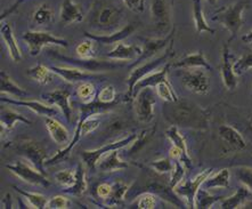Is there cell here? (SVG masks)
<instances>
[{"mask_svg": "<svg viewBox=\"0 0 252 209\" xmlns=\"http://www.w3.org/2000/svg\"><path fill=\"white\" fill-rule=\"evenodd\" d=\"M163 114L165 120L177 127L207 131L210 124V111L199 104L181 99L174 103L165 102Z\"/></svg>", "mask_w": 252, "mask_h": 209, "instance_id": "1", "label": "cell"}, {"mask_svg": "<svg viewBox=\"0 0 252 209\" xmlns=\"http://www.w3.org/2000/svg\"><path fill=\"white\" fill-rule=\"evenodd\" d=\"M117 104H104L99 102L98 100H94L91 103H84L80 105V116H79V121L75 128L73 138L71 139L69 145L65 149L60 151L59 153L55 154L53 158H50L46 161V166H54L56 164L61 163V161L69 157L72 149L75 146L82 136L89 134L98 128L100 124V117L99 113L107 111L114 107Z\"/></svg>", "mask_w": 252, "mask_h": 209, "instance_id": "2", "label": "cell"}, {"mask_svg": "<svg viewBox=\"0 0 252 209\" xmlns=\"http://www.w3.org/2000/svg\"><path fill=\"white\" fill-rule=\"evenodd\" d=\"M137 166L142 169L140 176L134 186L131 187V190H128V192H132V196H139V193L151 192L172 204L174 206L185 208V203H183L181 198L170 185V176L168 177V174L158 173L152 167H145L143 165Z\"/></svg>", "mask_w": 252, "mask_h": 209, "instance_id": "3", "label": "cell"}, {"mask_svg": "<svg viewBox=\"0 0 252 209\" xmlns=\"http://www.w3.org/2000/svg\"><path fill=\"white\" fill-rule=\"evenodd\" d=\"M125 19L124 9L111 0H96L88 14V23L99 32L120 30V24Z\"/></svg>", "mask_w": 252, "mask_h": 209, "instance_id": "4", "label": "cell"}, {"mask_svg": "<svg viewBox=\"0 0 252 209\" xmlns=\"http://www.w3.org/2000/svg\"><path fill=\"white\" fill-rule=\"evenodd\" d=\"M174 39H172L170 45L168 46V49L162 54L160 57H157L152 61H146V63H142L139 64L138 67H136L132 69V71L129 74V77L127 79V84H128V92L126 94L124 101L125 102H131L132 101V95H134V89L136 84L139 80H142L144 77L149 75L153 72H156L157 70H159V68L162 66V64H167L168 61L174 56Z\"/></svg>", "mask_w": 252, "mask_h": 209, "instance_id": "5", "label": "cell"}, {"mask_svg": "<svg viewBox=\"0 0 252 209\" xmlns=\"http://www.w3.org/2000/svg\"><path fill=\"white\" fill-rule=\"evenodd\" d=\"M248 6H249V1L235 2L227 7H222L212 16V21L222 24L229 31L230 37L228 39V42L236 37L240 29L242 28L244 22L243 12Z\"/></svg>", "mask_w": 252, "mask_h": 209, "instance_id": "6", "label": "cell"}, {"mask_svg": "<svg viewBox=\"0 0 252 209\" xmlns=\"http://www.w3.org/2000/svg\"><path fill=\"white\" fill-rule=\"evenodd\" d=\"M12 149L15 150L21 156H23L39 172H41L42 174L47 176V173L45 172V165L46 161L48 160V156H47L46 150L40 143L33 139H24L13 144Z\"/></svg>", "mask_w": 252, "mask_h": 209, "instance_id": "7", "label": "cell"}, {"mask_svg": "<svg viewBox=\"0 0 252 209\" xmlns=\"http://www.w3.org/2000/svg\"><path fill=\"white\" fill-rule=\"evenodd\" d=\"M23 40L29 47L31 56H37L40 54L45 46L55 45L61 47H67L69 41L66 39L55 37V35L46 31H27L23 35Z\"/></svg>", "mask_w": 252, "mask_h": 209, "instance_id": "8", "label": "cell"}, {"mask_svg": "<svg viewBox=\"0 0 252 209\" xmlns=\"http://www.w3.org/2000/svg\"><path fill=\"white\" fill-rule=\"evenodd\" d=\"M157 92L153 87H145L136 94L134 103L136 116L144 124H149L154 117V105L157 102Z\"/></svg>", "mask_w": 252, "mask_h": 209, "instance_id": "9", "label": "cell"}, {"mask_svg": "<svg viewBox=\"0 0 252 209\" xmlns=\"http://www.w3.org/2000/svg\"><path fill=\"white\" fill-rule=\"evenodd\" d=\"M137 135L138 134L132 133V134L126 136L125 139H119V140H117V142L109 143L102 147H98V149L84 151V152H81L82 160H84V163L87 165V167L91 169V171H95V169H97V164L99 163L100 158H102L103 156H105V154H107L109 152H111V151L120 150V149H122V147L128 146L129 144H131L132 142H134L135 139L137 138Z\"/></svg>", "mask_w": 252, "mask_h": 209, "instance_id": "10", "label": "cell"}, {"mask_svg": "<svg viewBox=\"0 0 252 209\" xmlns=\"http://www.w3.org/2000/svg\"><path fill=\"white\" fill-rule=\"evenodd\" d=\"M6 168L29 184L41 187H48L50 185L48 177L41 172H39L33 165L29 164V161H17L16 164L6 165Z\"/></svg>", "mask_w": 252, "mask_h": 209, "instance_id": "11", "label": "cell"}, {"mask_svg": "<svg viewBox=\"0 0 252 209\" xmlns=\"http://www.w3.org/2000/svg\"><path fill=\"white\" fill-rule=\"evenodd\" d=\"M50 56L55 57V59L62 61L64 63L71 64V66L80 68L82 70L91 71V72H98V71H109L117 69V68L121 67L120 64L111 62V61H99L96 59H80V57H71V56H64L62 54L55 52V50H50Z\"/></svg>", "mask_w": 252, "mask_h": 209, "instance_id": "12", "label": "cell"}, {"mask_svg": "<svg viewBox=\"0 0 252 209\" xmlns=\"http://www.w3.org/2000/svg\"><path fill=\"white\" fill-rule=\"evenodd\" d=\"M183 85L189 91L206 95L210 91V79L203 71V68H193V70H183L179 72Z\"/></svg>", "mask_w": 252, "mask_h": 209, "instance_id": "13", "label": "cell"}, {"mask_svg": "<svg viewBox=\"0 0 252 209\" xmlns=\"http://www.w3.org/2000/svg\"><path fill=\"white\" fill-rule=\"evenodd\" d=\"M214 173V169L209 168L206 171L201 172L199 175H196L193 179H186L182 181L179 184L175 187V192L179 197H183L186 199V205L189 208H195V199L197 191L202 186L203 182Z\"/></svg>", "mask_w": 252, "mask_h": 209, "instance_id": "14", "label": "cell"}, {"mask_svg": "<svg viewBox=\"0 0 252 209\" xmlns=\"http://www.w3.org/2000/svg\"><path fill=\"white\" fill-rule=\"evenodd\" d=\"M175 32H176V28H172V30L169 32V35L164 38H157V39H152V38H139L143 42V48H142V54L138 57L137 60H135V62H132L130 64V69H134V68L138 67L139 64H142L146 61H149L150 59H152L153 56H156L158 53L170 45V42L172 39L175 37Z\"/></svg>", "mask_w": 252, "mask_h": 209, "instance_id": "15", "label": "cell"}, {"mask_svg": "<svg viewBox=\"0 0 252 209\" xmlns=\"http://www.w3.org/2000/svg\"><path fill=\"white\" fill-rule=\"evenodd\" d=\"M55 73L64 80L74 84V82H84L93 80H102L105 75L98 72L82 71L80 68H64V67H49Z\"/></svg>", "mask_w": 252, "mask_h": 209, "instance_id": "16", "label": "cell"}, {"mask_svg": "<svg viewBox=\"0 0 252 209\" xmlns=\"http://www.w3.org/2000/svg\"><path fill=\"white\" fill-rule=\"evenodd\" d=\"M136 28H137V23H129L125 25L124 28H121L120 30L114 31L110 35H96V34H91V32L85 31V37L92 39V40L99 42V44L104 45H114L119 44L122 40H125L126 38H128L131 34H134Z\"/></svg>", "mask_w": 252, "mask_h": 209, "instance_id": "17", "label": "cell"}, {"mask_svg": "<svg viewBox=\"0 0 252 209\" xmlns=\"http://www.w3.org/2000/svg\"><path fill=\"white\" fill-rule=\"evenodd\" d=\"M233 55L229 53V42L227 41L222 47V60H221V78L225 87L228 91H234L237 87L239 80H237V74L234 71Z\"/></svg>", "mask_w": 252, "mask_h": 209, "instance_id": "18", "label": "cell"}, {"mask_svg": "<svg viewBox=\"0 0 252 209\" xmlns=\"http://www.w3.org/2000/svg\"><path fill=\"white\" fill-rule=\"evenodd\" d=\"M171 0H151V14L158 29L163 30L170 24Z\"/></svg>", "mask_w": 252, "mask_h": 209, "instance_id": "19", "label": "cell"}, {"mask_svg": "<svg viewBox=\"0 0 252 209\" xmlns=\"http://www.w3.org/2000/svg\"><path fill=\"white\" fill-rule=\"evenodd\" d=\"M44 100L47 103L54 104L57 105L62 110L63 116L65 117L67 122H71V116H72V106L70 103L71 93L67 89H56L50 93H47L42 95Z\"/></svg>", "mask_w": 252, "mask_h": 209, "instance_id": "20", "label": "cell"}, {"mask_svg": "<svg viewBox=\"0 0 252 209\" xmlns=\"http://www.w3.org/2000/svg\"><path fill=\"white\" fill-rule=\"evenodd\" d=\"M1 102L13 104V105H19V106H27L28 109H30L35 112L39 116L44 117H54L57 114V110L55 107L47 105L45 103L39 102V101H24V100H13L8 99V97L1 96Z\"/></svg>", "mask_w": 252, "mask_h": 209, "instance_id": "21", "label": "cell"}, {"mask_svg": "<svg viewBox=\"0 0 252 209\" xmlns=\"http://www.w3.org/2000/svg\"><path fill=\"white\" fill-rule=\"evenodd\" d=\"M218 134L220 139L227 144L230 149L240 151L246 149L247 143L244 140L243 136L240 134V132L229 125H221L218 128Z\"/></svg>", "mask_w": 252, "mask_h": 209, "instance_id": "22", "label": "cell"}, {"mask_svg": "<svg viewBox=\"0 0 252 209\" xmlns=\"http://www.w3.org/2000/svg\"><path fill=\"white\" fill-rule=\"evenodd\" d=\"M61 22L63 24H71L75 22H81L84 20V12L81 6L74 2L73 0H64L61 6L60 12Z\"/></svg>", "mask_w": 252, "mask_h": 209, "instance_id": "23", "label": "cell"}, {"mask_svg": "<svg viewBox=\"0 0 252 209\" xmlns=\"http://www.w3.org/2000/svg\"><path fill=\"white\" fill-rule=\"evenodd\" d=\"M175 68H178V69H193V68H203L204 70L212 71V67L209 64V62L204 56L202 52H196L189 54V55L183 57L177 62L172 64Z\"/></svg>", "mask_w": 252, "mask_h": 209, "instance_id": "24", "label": "cell"}, {"mask_svg": "<svg viewBox=\"0 0 252 209\" xmlns=\"http://www.w3.org/2000/svg\"><path fill=\"white\" fill-rule=\"evenodd\" d=\"M129 165L119 158V150L111 151L100 158L97 169L100 172H118L128 168Z\"/></svg>", "mask_w": 252, "mask_h": 209, "instance_id": "25", "label": "cell"}, {"mask_svg": "<svg viewBox=\"0 0 252 209\" xmlns=\"http://www.w3.org/2000/svg\"><path fill=\"white\" fill-rule=\"evenodd\" d=\"M142 54V49L138 46H128L119 42L113 50L107 53V57L119 61H134L137 60Z\"/></svg>", "mask_w": 252, "mask_h": 209, "instance_id": "26", "label": "cell"}, {"mask_svg": "<svg viewBox=\"0 0 252 209\" xmlns=\"http://www.w3.org/2000/svg\"><path fill=\"white\" fill-rule=\"evenodd\" d=\"M169 69H170V63H167V64H164V67L162 68L160 71L153 72V73H151L149 75H146V77H144L142 80H139L135 86L134 95H132V101H134L136 94H137L140 91V89H143L145 87L156 88L158 84H160L161 81H163V80H165V79H168L167 73H168Z\"/></svg>", "mask_w": 252, "mask_h": 209, "instance_id": "27", "label": "cell"}, {"mask_svg": "<svg viewBox=\"0 0 252 209\" xmlns=\"http://www.w3.org/2000/svg\"><path fill=\"white\" fill-rule=\"evenodd\" d=\"M252 198V192L246 185L240 186L236 192L230 197H225L221 200L220 207L222 209H236L243 207V205Z\"/></svg>", "mask_w": 252, "mask_h": 209, "instance_id": "28", "label": "cell"}, {"mask_svg": "<svg viewBox=\"0 0 252 209\" xmlns=\"http://www.w3.org/2000/svg\"><path fill=\"white\" fill-rule=\"evenodd\" d=\"M45 125L47 127V131L49 132L50 136H52V139H54V142L57 144H62V145L69 143V131H67L60 121H57L56 119H54L53 117H46Z\"/></svg>", "mask_w": 252, "mask_h": 209, "instance_id": "29", "label": "cell"}, {"mask_svg": "<svg viewBox=\"0 0 252 209\" xmlns=\"http://www.w3.org/2000/svg\"><path fill=\"white\" fill-rule=\"evenodd\" d=\"M1 37L3 39V41H5L7 48L9 50L10 57H12L14 62H19V61L22 59V53H21V49L19 45H17L15 35H14V32L9 24L3 23L1 25Z\"/></svg>", "mask_w": 252, "mask_h": 209, "instance_id": "30", "label": "cell"}, {"mask_svg": "<svg viewBox=\"0 0 252 209\" xmlns=\"http://www.w3.org/2000/svg\"><path fill=\"white\" fill-rule=\"evenodd\" d=\"M193 1V17H194V23H195L196 32L197 34H202V32H208L210 35H215L216 30L212 29L210 25L204 19L203 15V9H202V2L201 0H192Z\"/></svg>", "mask_w": 252, "mask_h": 209, "instance_id": "31", "label": "cell"}, {"mask_svg": "<svg viewBox=\"0 0 252 209\" xmlns=\"http://www.w3.org/2000/svg\"><path fill=\"white\" fill-rule=\"evenodd\" d=\"M0 77H1V86H0L1 87V94H9V95L17 97V99H22V97L29 95V93L22 87H20L7 72L1 71Z\"/></svg>", "mask_w": 252, "mask_h": 209, "instance_id": "32", "label": "cell"}, {"mask_svg": "<svg viewBox=\"0 0 252 209\" xmlns=\"http://www.w3.org/2000/svg\"><path fill=\"white\" fill-rule=\"evenodd\" d=\"M229 178H230V173L228 169H221L220 172H218L217 174L210 175L209 177L203 182V184L201 187L206 190L211 189H217V187H221V189H228L229 187Z\"/></svg>", "mask_w": 252, "mask_h": 209, "instance_id": "33", "label": "cell"}, {"mask_svg": "<svg viewBox=\"0 0 252 209\" xmlns=\"http://www.w3.org/2000/svg\"><path fill=\"white\" fill-rule=\"evenodd\" d=\"M0 121H1V127H5L8 131L14 128L16 122H22V124L25 125L32 124L29 119L23 117L22 114L17 113L10 109H6V107H2L1 109V112H0Z\"/></svg>", "mask_w": 252, "mask_h": 209, "instance_id": "34", "label": "cell"}, {"mask_svg": "<svg viewBox=\"0 0 252 209\" xmlns=\"http://www.w3.org/2000/svg\"><path fill=\"white\" fill-rule=\"evenodd\" d=\"M87 190V181H86V172L82 164H78L77 167V179H75L74 184L69 187H65L63 190L64 193L71 194V196H82Z\"/></svg>", "mask_w": 252, "mask_h": 209, "instance_id": "35", "label": "cell"}, {"mask_svg": "<svg viewBox=\"0 0 252 209\" xmlns=\"http://www.w3.org/2000/svg\"><path fill=\"white\" fill-rule=\"evenodd\" d=\"M55 74V72L50 69V68H47L42 66V64H38V66L28 70L29 77H31L33 80L41 85H48L49 82H52Z\"/></svg>", "mask_w": 252, "mask_h": 209, "instance_id": "36", "label": "cell"}, {"mask_svg": "<svg viewBox=\"0 0 252 209\" xmlns=\"http://www.w3.org/2000/svg\"><path fill=\"white\" fill-rule=\"evenodd\" d=\"M225 196H212L208 192V190L200 187L197 191L196 199H195V208L199 209H208L211 208V206L218 201H221L224 199Z\"/></svg>", "mask_w": 252, "mask_h": 209, "instance_id": "37", "label": "cell"}, {"mask_svg": "<svg viewBox=\"0 0 252 209\" xmlns=\"http://www.w3.org/2000/svg\"><path fill=\"white\" fill-rule=\"evenodd\" d=\"M13 189L19 192L21 196H23L25 199H27L32 208L35 209H44L47 208V205H48V199L45 196H42L40 193H35V192H28V191H24L22 189H20L19 186L13 185Z\"/></svg>", "mask_w": 252, "mask_h": 209, "instance_id": "38", "label": "cell"}, {"mask_svg": "<svg viewBox=\"0 0 252 209\" xmlns=\"http://www.w3.org/2000/svg\"><path fill=\"white\" fill-rule=\"evenodd\" d=\"M154 89H156L158 96L163 100L164 102L174 103V102H177L179 100L178 95L176 94L174 87H172L170 81H169L168 79H165V80L161 81L160 84H158L157 87Z\"/></svg>", "mask_w": 252, "mask_h": 209, "instance_id": "39", "label": "cell"}, {"mask_svg": "<svg viewBox=\"0 0 252 209\" xmlns=\"http://www.w3.org/2000/svg\"><path fill=\"white\" fill-rule=\"evenodd\" d=\"M165 135H167V138L171 140L172 145L179 147V149H181L183 152L186 154V156L189 157V150H187L186 140H185V139H184V136L181 134V133H179L177 126L171 125L170 127L167 129V132H165Z\"/></svg>", "mask_w": 252, "mask_h": 209, "instance_id": "40", "label": "cell"}, {"mask_svg": "<svg viewBox=\"0 0 252 209\" xmlns=\"http://www.w3.org/2000/svg\"><path fill=\"white\" fill-rule=\"evenodd\" d=\"M77 95L84 103H91L95 100L96 89L95 86L92 81H84L79 82V86L77 88Z\"/></svg>", "mask_w": 252, "mask_h": 209, "instance_id": "41", "label": "cell"}, {"mask_svg": "<svg viewBox=\"0 0 252 209\" xmlns=\"http://www.w3.org/2000/svg\"><path fill=\"white\" fill-rule=\"evenodd\" d=\"M154 133H156V127L150 129V131H143L139 135H137V138H136L134 142L131 143L130 149H129V154L132 156V154L137 153L138 151L142 150L143 147L150 142L151 139L153 138Z\"/></svg>", "mask_w": 252, "mask_h": 209, "instance_id": "42", "label": "cell"}, {"mask_svg": "<svg viewBox=\"0 0 252 209\" xmlns=\"http://www.w3.org/2000/svg\"><path fill=\"white\" fill-rule=\"evenodd\" d=\"M154 193L151 192H144L140 193V196H137L136 198L135 204L132 205V208H138V209H153L156 208L158 200Z\"/></svg>", "mask_w": 252, "mask_h": 209, "instance_id": "43", "label": "cell"}, {"mask_svg": "<svg viewBox=\"0 0 252 209\" xmlns=\"http://www.w3.org/2000/svg\"><path fill=\"white\" fill-rule=\"evenodd\" d=\"M34 23L44 25L54 22V12L48 5H41L33 14Z\"/></svg>", "mask_w": 252, "mask_h": 209, "instance_id": "44", "label": "cell"}, {"mask_svg": "<svg viewBox=\"0 0 252 209\" xmlns=\"http://www.w3.org/2000/svg\"><path fill=\"white\" fill-rule=\"evenodd\" d=\"M129 187L122 182H115L113 184L112 193L107 200L110 201V205H118L120 204L124 198L127 196Z\"/></svg>", "mask_w": 252, "mask_h": 209, "instance_id": "45", "label": "cell"}, {"mask_svg": "<svg viewBox=\"0 0 252 209\" xmlns=\"http://www.w3.org/2000/svg\"><path fill=\"white\" fill-rule=\"evenodd\" d=\"M97 100L104 104H117V93L112 85H106L97 94Z\"/></svg>", "mask_w": 252, "mask_h": 209, "instance_id": "46", "label": "cell"}, {"mask_svg": "<svg viewBox=\"0 0 252 209\" xmlns=\"http://www.w3.org/2000/svg\"><path fill=\"white\" fill-rule=\"evenodd\" d=\"M55 179L61 185L65 187L72 186L74 184L75 179H77V171H72V169L61 171L55 174Z\"/></svg>", "mask_w": 252, "mask_h": 209, "instance_id": "47", "label": "cell"}, {"mask_svg": "<svg viewBox=\"0 0 252 209\" xmlns=\"http://www.w3.org/2000/svg\"><path fill=\"white\" fill-rule=\"evenodd\" d=\"M185 171H186L185 165H184L182 161L176 160L174 169H172V172L170 173V185L174 190L175 187L183 181L184 175H185Z\"/></svg>", "mask_w": 252, "mask_h": 209, "instance_id": "48", "label": "cell"}, {"mask_svg": "<svg viewBox=\"0 0 252 209\" xmlns=\"http://www.w3.org/2000/svg\"><path fill=\"white\" fill-rule=\"evenodd\" d=\"M92 39L88 38V40L82 41L77 46L75 52H77L78 57L80 59H95V52H94V45Z\"/></svg>", "mask_w": 252, "mask_h": 209, "instance_id": "49", "label": "cell"}, {"mask_svg": "<svg viewBox=\"0 0 252 209\" xmlns=\"http://www.w3.org/2000/svg\"><path fill=\"white\" fill-rule=\"evenodd\" d=\"M249 69H252V52L246 54L234 62V71L237 75L243 74Z\"/></svg>", "mask_w": 252, "mask_h": 209, "instance_id": "50", "label": "cell"}, {"mask_svg": "<svg viewBox=\"0 0 252 209\" xmlns=\"http://www.w3.org/2000/svg\"><path fill=\"white\" fill-rule=\"evenodd\" d=\"M175 164H172L171 158H162L160 160L152 161L150 164V167L156 169L158 173H161V174H168L170 175V173L174 169Z\"/></svg>", "mask_w": 252, "mask_h": 209, "instance_id": "51", "label": "cell"}, {"mask_svg": "<svg viewBox=\"0 0 252 209\" xmlns=\"http://www.w3.org/2000/svg\"><path fill=\"white\" fill-rule=\"evenodd\" d=\"M235 176L243 185H246L252 192V168H249V167L236 168Z\"/></svg>", "mask_w": 252, "mask_h": 209, "instance_id": "52", "label": "cell"}, {"mask_svg": "<svg viewBox=\"0 0 252 209\" xmlns=\"http://www.w3.org/2000/svg\"><path fill=\"white\" fill-rule=\"evenodd\" d=\"M70 201L67 198L63 196H55L53 197L52 199L48 201V205H47V208L50 209H65L69 207Z\"/></svg>", "mask_w": 252, "mask_h": 209, "instance_id": "53", "label": "cell"}, {"mask_svg": "<svg viewBox=\"0 0 252 209\" xmlns=\"http://www.w3.org/2000/svg\"><path fill=\"white\" fill-rule=\"evenodd\" d=\"M122 2L134 13L140 14L145 10V0H122Z\"/></svg>", "mask_w": 252, "mask_h": 209, "instance_id": "54", "label": "cell"}, {"mask_svg": "<svg viewBox=\"0 0 252 209\" xmlns=\"http://www.w3.org/2000/svg\"><path fill=\"white\" fill-rule=\"evenodd\" d=\"M113 185L109 184V183H100V184L97 186L96 193L100 199H109L111 193H112Z\"/></svg>", "mask_w": 252, "mask_h": 209, "instance_id": "55", "label": "cell"}, {"mask_svg": "<svg viewBox=\"0 0 252 209\" xmlns=\"http://www.w3.org/2000/svg\"><path fill=\"white\" fill-rule=\"evenodd\" d=\"M12 203H10V194L7 193L6 197L3 198V207L2 208H12Z\"/></svg>", "mask_w": 252, "mask_h": 209, "instance_id": "56", "label": "cell"}, {"mask_svg": "<svg viewBox=\"0 0 252 209\" xmlns=\"http://www.w3.org/2000/svg\"><path fill=\"white\" fill-rule=\"evenodd\" d=\"M242 40H243V42H246V44L252 45V31H250L249 34H247L246 35H243Z\"/></svg>", "mask_w": 252, "mask_h": 209, "instance_id": "57", "label": "cell"}, {"mask_svg": "<svg viewBox=\"0 0 252 209\" xmlns=\"http://www.w3.org/2000/svg\"><path fill=\"white\" fill-rule=\"evenodd\" d=\"M243 208H252V201H247V203L243 205Z\"/></svg>", "mask_w": 252, "mask_h": 209, "instance_id": "58", "label": "cell"}, {"mask_svg": "<svg viewBox=\"0 0 252 209\" xmlns=\"http://www.w3.org/2000/svg\"><path fill=\"white\" fill-rule=\"evenodd\" d=\"M207 1L210 3V5H212V6H216V5H217L218 0H207Z\"/></svg>", "mask_w": 252, "mask_h": 209, "instance_id": "59", "label": "cell"}]
</instances>
